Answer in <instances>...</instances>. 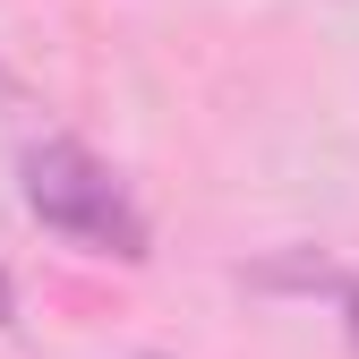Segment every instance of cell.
I'll return each mask as SVG.
<instances>
[{
	"instance_id": "cell-4",
	"label": "cell",
	"mask_w": 359,
	"mask_h": 359,
	"mask_svg": "<svg viewBox=\"0 0 359 359\" xmlns=\"http://www.w3.org/2000/svg\"><path fill=\"white\" fill-rule=\"evenodd\" d=\"M137 359H163V351H137Z\"/></svg>"
},
{
	"instance_id": "cell-3",
	"label": "cell",
	"mask_w": 359,
	"mask_h": 359,
	"mask_svg": "<svg viewBox=\"0 0 359 359\" xmlns=\"http://www.w3.org/2000/svg\"><path fill=\"white\" fill-rule=\"evenodd\" d=\"M0 325H18V283H9V265H0Z\"/></svg>"
},
{
	"instance_id": "cell-2",
	"label": "cell",
	"mask_w": 359,
	"mask_h": 359,
	"mask_svg": "<svg viewBox=\"0 0 359 359\" xmlns=\"http://www.w3.org/2000/svg\"><path fill=\"white\" fill-rule=\"evenodd\" d=\"M334 299H342V342H351V359H359V274H342Z\"/></svg>"
},
{
	"instance_id": "cell-1",
	"label": "cell",
	"mask_w": 359,
	"mask_h": 359,
	"mask_svg": "<svg viewBox=\"0 0 359 359\" xmlns=\"http://www.w3.org/2000/svg\"><path fill=\"white\" fill-rule=\"evenodd\" d=\"M18 197L26 214L43 222L52 240L86 248V257H111V265H146L154 257V222L146 205L120 189V171L95 154V146H77V137H43L26 146L18 163Z\"/></svg>"
}]
</instances>
